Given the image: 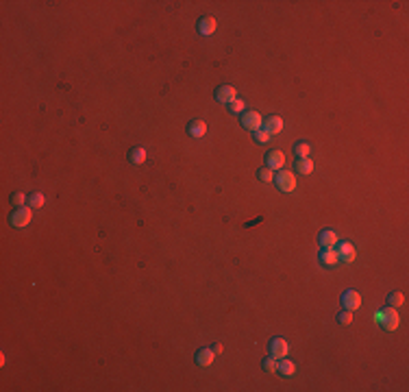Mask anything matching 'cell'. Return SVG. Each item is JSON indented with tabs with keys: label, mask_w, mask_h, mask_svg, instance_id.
<instances>
[{
	"label": "cell",
	"mask_w": 409,
	"mask_h": 392,
	"mask_svg": "<svg viewBox=\"0 0 409 392\" xmlns=\"http://www.w3.org/2000/svg\"><path fill=\"white\" fill-rule=\"evenodd\" d=\"M261 368H264L266 373H276V368H279V359L270 355V357H266L264 362H261Z\"/></svg>",
	"instance_id": "7402d4cb"
},
{
	"label": "cell",
	"mask_w": 409,
	"mask_h": 392,
	"mask_svg": "<svg viewBox=\"0 0 409 392\" xmlns=\"http://www.w3.org/2000/svg\"><path fill=\"white\" fill-rule=\"evenodd\" d=\"M213 357H216V353H213L211 349H201V351L196 353V364L201 366V368H207V366L213 364Z\"/></svg>",
	"instance_id": "9a60e30c"
},
{
	"label": "cell",
	"mask_w": 409,
	"mask_h": 392,
	"mask_svg": "<svg viewBox=\"0 0 409 392\" xmlns=\"http://www.w3.org/2000/svg\"><path fill=\"white\" fill-rule=\"evenodd\" d=\"M276 373H281L283 377H294V375H296V364L290 362V359H285V357H281Z\"/></svg>",
	"instance_id": "2e32d148"
},
{
	"label": "cell",
	"mask_w": 409,
	"mask_h": 392,
	"mask_svg": "<svg viewBox=\"0 0 409 392\" xmlns=\"http://www.w3.org/2000/svg\"><path fill=\"white\" fill-rule=\"evenodd\" d=\"M342 305H344V310H348V312L359 310L361 307V294L357 290H346L342 294Z\"/></svg>",
	"instance_id": "8992f818"
},
{
	"label": "cell",
	"mask_w": 409,
	"mask_h": 392,
	"mask_svg": "<svg viewBox=\"0 0 409 392\" xmlns=\"http://www.w3.org/2000/svg\"><path fill=\"white\" fill-rule=\"evenodd\" d=\"M287 353H290V344H287V340H283V338L270 340V355L272 357L281 359V357H287Z\"/></svg>",
	"instance_id": "52a82bcc"
},
{
	"label": "cell",
	"mask_w": 409,
	"mask_h": 392,
	"mask_svg": "<svg viewBox=\"0 0 409 392\" xmlns=\"http://www.w3.org/2000/svg\"><path fill=\"white\" fill-rule=\"evenodd\" d=\"M338 322H340V325H350V322H353V312H348V310L340 312L338 314Z\"/></svg>",
	"instance_id": "4316f807"
},
{
	"label": "cell",
	"mask_w": 409,
	"mask_h": 392,
	"mask_svg": "<svg viewBox=\"0 0 409 392\" xmlns=\"http://www.w3.org/2000/svg\"><path fill=\"white\" fill-rule=\"evenodd\" d=\"M285 166V155L281 150H268L266 153V168L270 170H283Z\"/></svg>",
	"instance_id": "ba28073f"
},
{
	"label": "cell",
	"mask_w": 409,
	"mask_h": 392,
	"mask_svg": "<svg viewBox=\"0 0 409 392\" xmlns=\"http://www.w3.org/2000/svg\"><path fill=\"white\" fill-rule=\"evenodd\" d=\"M242 127L255 133V131H259L261 127H264V118H261L257 111H244L242 113Z\"/></svg>",
	"instance_id": "5b68a950"
},
{
	"label": "cell",
	"mask_w": 409,
	"mask_h": 392,
	"mask_svg": "<svg viewBox=\"0 0 409 392\" xmlns=\"http://www.w3.org/2000/svg\"><path fill=\"white\" fill-rule=\"evenodd\" d=\"M318 244L322 249H329V247H335L338 244V233L333 231V229H322L318 235Z\"/></svg>",
	"instance_id": "4fadbf2b"
},
{
	"label": "cell",
	"mask_w": 409,
	"mask_h": 392,
	"mask_svg": "<svg viewBox=\"0 0 409 392\" xmlns=\"http://www.w3.org/2000/svg\"><path fill=\"white\" fill-rule=\"evenodd\" d=\"M318 261H320L322 266H327V268H338V264H340L338 253H335V249H333V247L320 250V253H318Z\"/></svg>",
	"instance_id": "9c48e42d"
},
{
	"label": "cell",
	"mask_w": 409,
	"mask_h": 392,
	"mask_svg": "<svg viewBox=\"0 0 409 392\" xmlns=\"http://www.w3.org/2000/svg\"><path fill=\"white\" fill-rule=\"evenodd\" d=\"M211 351H213V353H222V351H224L222 342H216V344H213V347H211Z\"/></svg>",
	"instance_id": "83f0119b"
},
{
	"label": "cell",
	"mask_w": 409,
	"mask_h": 392,
	"mask_svg": "<svg viewBox=\"0 0 409 392\" xmlns=\"http://www.w3.org/2000/svg\"><path fill=\"white\" fill-rule=\"evenodd\" d=\"M26 201H29V196L22 194V192H15V194H11V205L13 207H24Z\"/></svg>",
	"instance_id": "cb8c5ba5"
},
{
	"label": "cell",
	"mask_w": 409,
	"mask_h": 392,
	"mask_svg": "<svg viewBox=\"0 0 409 392\" xmlns=\"http://www.w3.org/2000/svg\"><path fill=\"white\" fill-rule=\"evenodd\" d=\"M204 133H207V124L203 122V120H192L190 124H187V135L194 140H201L204 138Z\"/></svg>",
	"instance_id": "5bb4252c"
},
{
	"label": "cell",
	"mask_w": 409,
	"mask_h": 392,
	"mask_svg": "<svg viewBox=\"0 0 409 392\" xmlns=\"http://www.w3.org/2000/svg\"><path fill=\"white\" fill-rule=\"evenodd\" d=\"M29 207H33V209H39V207H44V203H46V196L41 194V192H33V194L29 196Z\"/></svg>",
	"instance_id": "d6986e66"
},
{
	"label": "cell",
	"mask_w": 409,
	"mask_h": 392,
	"mask_svg": "<svg viewBox=\"0 0 409 392\" xmlns=\"http://www.w3.org/2000/svg\"><path fill=\"white\" fill-rule=\"evenodd\" d=\"M198 33L201 35H213L216 33V29H218V22H216V18H211V15H204V18L198 20Z\"/></svg>",
	"instance_id": "8fae6325"
},
{
	"label": "cell",
	"mask_w": 409,
	"mask_h": 392,
	"mask_svg": "<svg viewBox=\"0 0 409 392\" xmlns=\"http://www.w3.org/2000/svg\"><path fill=\"white\" fill-rule=\"evenodd\" d=\"M235 98H238V90H235L233 85H220L216 90V101L218 103L229 105V103H233Z\"/></svg>",
	"instance_id": "30bf717a"
},
{
	"label": "cell",
	"mask_w": 409,
	"mask_h": 392,
	"mask_svg": "<svg viewBox=\"0 0 409 392\" xmlns=\"http://www.w3.org/2000/svg\"><path fill=\"white\" fill-rule=\"evenodd\" d=\"M253 138H255V142H257V144H268V142H270V133H266L264 129L255 131Z\"/></svg>",
	"instance_id": "d4e9b609"
},
{
	"label": "cell",
	"mask_w": 409,
	"mask_h": 392,
	"mask_svg": "<svg viewBox=\"0 0 409 392\" xmlns=\"http://www.w3.org/2000/svg\"><path fill=\"white\" fill-rule=\"evenodd\" d=\"M33 207H15L13 214L9 216V222H11V227L15 229H24L29 227L31 220H33V212H31Z\"/></svg>",
	"instance_id": "7a4b0ae2"
},
{
	"label": "cell",
	"mask_w": 409,
	"mask_h": 392,
	"mask_svg": "<svg viewBox=\"0 0 409 392\" xmlns=\"http://www.w3.org/2000/svg\"><path fill=\"white\" fill-rule=\"evenodd\" d=\"M261 129H264L266 133H270V138H272V135H279L283 131V120L279 116H270V118L264 120V127H261Z\"/></svg>",
	"instance_id": "7c38bea8"
},
{
	"label": "cell",
	"mask_w": 409,
	"mask_h": 392,
	"mask_svg": "<svg viewBox=\"0 0 409 392\" xmlns=\"http://www.w3.org/2000/svg\"><path fill=\"white\" fill-rule=\"evenodd\" d=\"M335 247H338V249H335V253H338L340 261H344V264H353L355 257H357V250H355L353 244L344 240V242H338Z\"/></svg>",
	"instance_id": "277c9868"
},
{
	"label": "cell",
	"mask_w": 409,
	"mask_h": 392,
	"mask_svg": "<svg viewBox=\"0 0 409 392\" xmlns=\"http://www.w3.org/2000/svg\"><path fill=\"white\" fill-rule=\"evenodd\" d=\"M274 183L281 192H294L296 190V177L292 175V170H279V175L274 177Z\"/></svg>",
	"instance_id": "3957f363"
},
{
	"label": "cell",
	"mask_w": 409,
	"mask_h": 392,
	"mask_svg": "<svg viewBox=\"0 0 409 392\" xmlns=\"http://www.w3.org/2000/svg\"><path fill=\"white\" fill-rule=\"evenodd\" d=\"M244 101H239V98H235L233 103H229V111L231 113H244Z\"/></svg>",
	"instance_id": "484cf974"
},
{
	"label": "cell",
	"mask_w": 409,
	"mask_h": 392,
	"mask_svg": "<svg viewBox=\"0 0 409 392\" xmlns=\"http://www.w3.org/2000/svg\"><path fill=\"white\" fill-rule=\"evenodd\" d=\"M294 153H296L298 159H303V157H309V155H311V144H309V142H298L294 146Z\"/></svg>",
	"instance_id": "44dd1931"
},
{
	"label": "cell",
	"mask_w": 409,
	"mask_h": 392,
	"mask_svg": "<svg viewBox=\"0 0 409 392\" xmlns=\"http://www.w3.org/2000/svg\"><path fill=\"white\" fill-rule=\"evenodd\" d=\"M257 179H261L264 183L274 181V170H270V168H261L259 172H257Z\"/></svg>",
	"instance_id": "603a6c76"
},
{
	"label": "cell",
	"mask_w": 409,
	"mask_h": 392,
	"mask_svg": "<svg viewBox=\"0 0 409 392\" xmlns=\"http://www.w3.org/2000/svg\"><path fill=\"white\" fill-rule=\"evenodd\" d=\"M296 172L298 175H311L313 172V161L309 157H303V159L296 161Z\"/></svg>",
	"instance_id": "ac0fdd59"
},
{
	"label": "cell",
	"mask_w": 409,
	"mask_h": 392,
	"mask_svg": "<svg viewBox=\"0 0 409 392\" xmlns=\"http://www.w3.org/2000/svg\"><path fill=\"white\" fill-rule=\"evenodd\" d=\"M375 322L383 327L385 331H394V329H398V325H401V316H398L396 307L387 305L385 310H379L375 314Z\"/></svg>",
	"instance_id": "6da1fadb"
},
{
	"label": "cell",
	"mask_w": 409,
	"mask_h": 392,
	"mask_svg": "<svg viewBox=\"0 0 409 392\" xmlns=\"http://www.w3.org/2000/svg\"><path fill=\"white\" fill-rule=\"evenodd\" d=\"M129 161L133 166H141L146 161V150L139 148V146H137V148H131L129 150Z\"/></svg>",
	"instance_id": "e0dca14e"
},
{
	"label": "cell",
	"mask_w": 409,
	"mask_h": 392,
	"mask_svg": "<svg viewBox=\"0 0 409 392\" xmlns=\"http://www.w3.org/2000/svg\"><path fill=\"white\" fill-rule=\"evenodd\" d=\"M405 303V294L403 292H390L387 294V305L390 307H401Z\"/></svg>",
	"instance_id": "ffe728a7"
}]
</instances>
